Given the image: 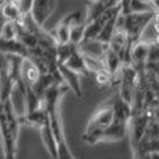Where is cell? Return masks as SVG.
<instances>
[{"label":"cell","instance_id":"cell-7","mask_svg":"<svg viewBox=\"0 0 159 159\" xmlns=\"http://www.w3.org/2000/svg\"><path fill=\"white\" fill-rule=\"evenodd\" d=\"M121 12V6H116L111 8L105 9L102 13H99L97 17H94L93 20H90L89 23L85 24V31H84V39L82 43L80 45H85L88 43H92L96 40V37L98 36V33L101 32V29L103 28V25L107 23V20H110L113 16H116Z\"/></svg>","mask_w":159,"mask_h":159},{"label":"cell","instance_id":"cell-29","mask_svg":"<svg viewBox=\"0 0 159 159\" xmlns=\"http://www.w3.org/2000/svg\"><path fill=\"white\" fill-rule=\"evenodd\" d=\"M143 2H148V3H151V0H143Z\"/></svg>","mask_w":159,"mask_h":159},{"label":"cell","instance_id":"cell-22","mask_svg":"<svg viewBox=\"0 0 159 159\" xmlns=\"http://www.w3.org/2000/svg\"><path fill=\"white\" fill-rule=\"evenodd\" d=\"M56 44H65L69 43V36H70V27L64 21H60V24L54 29V33L52 34Z\"/></svg>","mask_w":159,"mask_h":159},{"label":"cell","instance_id":"cell-2","mask_svg":"<svg viewBox=\"0 0 159 159\" xmlns=\"http://www.w3.org/2000/svg\"><path fill=\"white\" fill-rule=\"evenodd\" d=\"M113 106V119L110 125L99 131L94 138V145L99 141H118L126 135L129 121L131 117V106L119 97V94H114L110 99Z\"/></svg>","mask_w":159,"mask_h":159},{"label":"cell","instance_id":"cell-12","mask_svg":"<svg viewBox=\"0 0 159 159\" xmlns=\"http://www.w3.org/2000/svg\"><path fill=\"white\" fill-rule=\"evenodd\" d=\"M121 15L127 13H141V12H158V9L148 2L143 0H121Z\"/></svg>","mask_w":159,"mask_h":159},{"label":"cell","instance_id":"cell-8","mask_svg":"<svg viewBox=\"0 0 159 159\" xmlns=\"http://www.w3.org/2000/svg\"><path fill=\"white\" fill-rule=\"evenodd\" d=\"M57 8V0H33L31 9V19L40 27H44L47 20Z\"/></svg>","mask_w":159,"mask_h":159},{"label":"cell","instance_id":"cell-27","mask_svg":"<svg viewBox=\"0 0 159 159\" xmlns=\"http://www.w3.org/2000/svg\"><path fill=\"white\" fill-rule=\"evenodd\" d=\"M61 21H64L65 24H68L69 27H73V25H77V24L82 23L84 20L81 21V13H80V12H73V13L66 15V16L64 17Z\"/></svg>","mask_w":159,"mask_h":159},{"label":"cell","instance_id":"cell-21","mask_svg":"<svg viewBox=\"0 0 159 159\" xmlns=\"http://www.w3.org/2000/svg\"><path fill=\"white\" fill-rule=\"evenodd\" d=\"M82 57H84V61H85L86 69L89 70L90 74H96V73L101 72V70H105L103 64H102V60L99 57L93 56V54H89V53H84V52H82Z\"/></svg>","mask_w":159,"mask_h":159},{"label":"cell","instance_id":"cell-18","mask_svg":"<svg viewBox=\"0 0 159 159\" xmlns=\"http://www.w3.org/2000/svg\"><path fill=\"white\" fill-rule=\"evenodd\" d=\"M119 15V13H118ZM118 15H116V16H113L110 20H107V23L103 25V28L101 29V32L98 33V36L96 37V40L94 41L101 44V45H107L109 43H110L111 40V36L114 31H116V23H117V17Z\"/></svg>","mask_w":159,"mask_h":159},{"label":"cell","instance_id":"cell-20","mask_svg":"<svg viewBox=\"0 0 159 159\" xmlns=\"http://www.w3.org/2000/svg\"><path fill=\"white\" fill-rule=\"evenodd\" d=\"M77 45H74L73 43H65V44H57L56 45V60L57 64H64L69 58V56L76 51Z\"/></svg>","mask_w":159,"mask_h":159},{"label":"cell","instance_id":"cell-28","mask_svg":"<svg viewBox=\"0 0 159 159\" xmlns=\"http://www.w3.org/2000/svg\"><path fill=\"white\" fill-rule=\"evenodd\" d=\"M3 6V0H0V7H2Z\"/></svg>","mask_w":159,"mask_h":159},{"label":"cell","instance_id":"cell-10","mask_svg":"<svg viewBox=\"0 0 159 159\" xmlns=\"http://www.w3.org/2000/svg\"><path fill=\"white\" fill-rule=\"evenodd\" d=\"M57 69L60 72L64 84H66L69 89L76 94L78 98L82 97V90H81V82H80V74L70 70L69 68H66L64 64H57Z\"/></svg>","mask_w":159,"mask_h":159},{"label":"cell","instance_id":"cell-1","mask_svg":"<svg viewBox=\"0 0 159 159\" xmlns=\"http://www.w3.org/2000/svg\"><path fill=\"white\" fill-rule=\"evenodd\" d=\"M68 90L69 86L66 84H54L43 96V106L48 113L51 129L57 143V159H74L64 134L61 114H60V101Z\"/></svg>","mask_w":159,"mask_h":159},{"label":"cell","instance_id":"cell-14","mask_svg":"<svg viewBox=\"0 0 159 159\" xmlns=\"http://www.w3.org/2000/svg\"><path fill=\"white\" fill-rule=\"evenodd\" d=\"M54 84H62V82H60L51 73H40L37 80L31 85V89L40 98H43L44 93H45L51 86H53Z\"/></svg>","mask_w":159,"mask_h":159},{"label":"cell","instance_id":"cell-11","mask_svg":"<svg viewBox=\"0 0 159 159\" xmlns=\"http://www.w3.org/2000/svg\"><path fill=\"white\" fill-rule=\"evenodd\" d=\"M0 52L4 54H13L23 58L29 57L28 48L17 39H2L0 37Z\"/></svg>","mask_w":159,"mask_h":159},{"label":"cell","instance_id":"cell-13","mask_svg":"<svg viewBox=\"0 0 159 159\" xmlns=\"http://www.w3.org/2000/svg\"><path fill=\"white\" fill-rule=\"evenodd\" d=\"M39 76H40V72L32 60L29 57L23 58L21 65H20V77H21V81L24 82V85L31 86L37 80Z\"/></svg>","mask_w":159,"mask_h":159},{"label":"cell","instance_id":"cell-9","mask_svg":"<svg viewBox=\"0 0 159 159\" xmlns=\"http://www.w3.org/2000/svg\"><path fill=\"white\" fill-rule=\"evenodd\" d=\"M99 58L102 60V64H103V68H105V70L110 74V77L114 80L117 77V74L119 72V69L122 66V61L121 58L117 56L116 52H113L109 45L103 47L102 48V53Z\"/></svg>","mask_w":159,"mask_h":159},{"label":"cell","instance_id":"cell-26","mask_svg":"<svg viewBox=\"0 0 159 159\" xmlns=\"http://www.w3.org/2000/svg\"><path fill=\"white\" fill-rule=\"evenodd\" d=\"M94 77H96L97 84L101 86H107V85H111L113 84V78L110 77V74H109L106 70H101V72L96 73Z\"/></svg>","mask_w":159,"mask_h":159},{"label":"cell","instance_id":"cell-24","mask_svg":"<svg viewBox=\"0 0 159 159\" xmlns=\"http://www.w3.org/2000/svg\"><path fill=\"white\" fill-rule=\"evenodd\" d=\"M85 21L77 24V25L70 27V36H69V41L73 43L74 45H80L84 39V31H85Z\"/></svg>","mask_w":159,"mask_h":159},{"label":"cell","instance_id":"cell-3","mask_svg":"<svg viewBox=\"0 0 159 159\" xmlns=\"http://www.w3.org/2000/svg\"><path fill=\"white\" fill-rule=\"evenodd\" d=\"M158 16V12H141V13H127V15H118L116 28L121 29L126 33L129 43L133 47L135 44L141 34L145 31V28L150 24V21Z\"/></svg>","mask_w":159,"mask_h":159},{"label":"cell","instance_id":"cell-4","mask_svg":"<svg viewBox=\"0 0 159 159\" xmlns=\"http://www.w3.org/2000/svg\"><path fill=\"white\" fill-rule=\"evenodd\" d=\"M111 119H113V106H111V102L109 101L106 103H103V105H101L94 111L93 117L89 119V122L86 125L82 139L88 145H94L96 135L110 125Z\"/></svg>","mask_w":159,"mask_h":159},{"label":"cell","instance_id":"cell-23","mask_svg":"<svg viewBox=\"0 0 159 159\" xmlns=\"http://www.w3.org/2000/svg\"><path fill=\"white\" fill-rule=\"evenodd\" d=\"M0 37L2 39H16V25L15 21L3 19L0 20Z\"/></svg>","mask_w":159,"mask_h":159},{"label":"cell","instance_id":"cell-25","mask_svg":"<svg viewBox=\"0 0 159 159\" xmlns=\"http://www.w3.org/2000/svg\"><path fill=\"white\" fill-rule=\"evenodd\" d=\"M15 4L17 6V8L20 9V12L24 17L29 16L31 15V9H32V4H33V0H13Z\"/></svg>","mask_w":159,"mask_h":159},{"label":"cell","instance_id":"cell-17","mask_svg":"<svg viewBox=\"0 0 159 159\" xmlns=\"http://www.w3.org/2000/svg\"><path fill=\"white\" fill-rule=\"evenodd\" d=\"M13 89V81L7 68H3L0 70V102H6L11 98V93Z\"/></svg>","mask_w":159,"mask_h":159},{"label":"cell","instance_id":"cell-15","mask_svg":"<svg viewBox=\"0 0 159 159\" xmlns=\"http://www.w3.org/2000/svg\"><path fill=\"white\" fill-rule=\"evenodd\" d=\"M64 65L66 68H69L70 70L78 73L80 76H90V73L86 69V65H85V61H84V57H82V52L80 49H76L69 58L64 62Z\"/></svg>","mask_w":159,"mask_h":159},{"label":"cell","instance_id":"cell-6","mask_svg":"<svg viewBox=\"0 0 159 159\" xmlns=\"http://www.w3.org/2000/svg\"><path fill=\"white\" fill-rule=\"evenodd\" d=\"M0 139H2L3 145L4 159H16L17 134L12 130V127L9 126L7 121L3 102H0Z\"/></svg>","mask_w":159,"mask_h":159},{"label":"cell","instance_id":"cell-16","mask_svg":"<svg viewBox=\"0 0 159 159\" xmlns=\"http://www.w3.org/2000/svg\"><path fill=\"white\" fill-rule=\"evenodd\" d=\"M40 133H41V138H43V142L45 145L47 150L49 152L52 159H57V143H56V139H54V135L52 133V129H51V123L45 122L44 125L39 129Z\"/></svg>","mask_w":159,"mask_h":159},{"label":"cell","instance_id":"cell-30","mask_svg":"<svg viewBox=\"0 0 159 159\" xmlns=\"http://www.w3.org/2000/svg\"><path fill=\"white\" fill-rule=\"evenodd\" d=\"M0 20H2V15H0Z\"/></svg>","mask_w":159,"mask_h":159},{"label":"cell","instance_id":"cell-5","mask_svg":"<svg viewBox=\"0 0 159 159\" xmlns=\"http://www.w3.org/2000/svg\"><path fill=\"white\" fill-rule=\"evenodd\" d=\"M118 74H119V84H121L118 94L123 101L131 106V102L137 90L138 73L131 64H122Z\"/></svg>","mask_w":159,"mask_h":159},{"label":"cell","instance_id":"cell-19","mask_svg":"<svg viewBox=\"0 0 159 159\" xmlns=\"http://www.w3.org/2000/svg\"><path fill=\"white\" fill-rule=\"evenodd\" d=\"M0 15L3 16V19L11 20V21H23L24 16L20 12V9L15 4V2H7L3 3V6L0 7Z\"/></svg>","mask_w":159,"mask_h":159}]
</instances>
